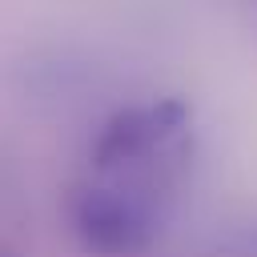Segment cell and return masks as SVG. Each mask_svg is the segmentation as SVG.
I'll return each mask as SVG.
<instances>
[{
  "instance_id": "1",
  "label": "cell",
  "mask_w": 257,
  "mask_h": 257,
  "mask_svg": "<svg viewBox=\"0 0 257 257\" xmlns=\"http://www.w3.org/2000/svg\"><path fill=\"white\" fill-rule=\"evenodd\" d=\"M157 197L161 193H153V189L96 173L80 189L76 209H72L80 241L108 257L145 249L157 233Z\"/></svg>"
}]
</instances>
